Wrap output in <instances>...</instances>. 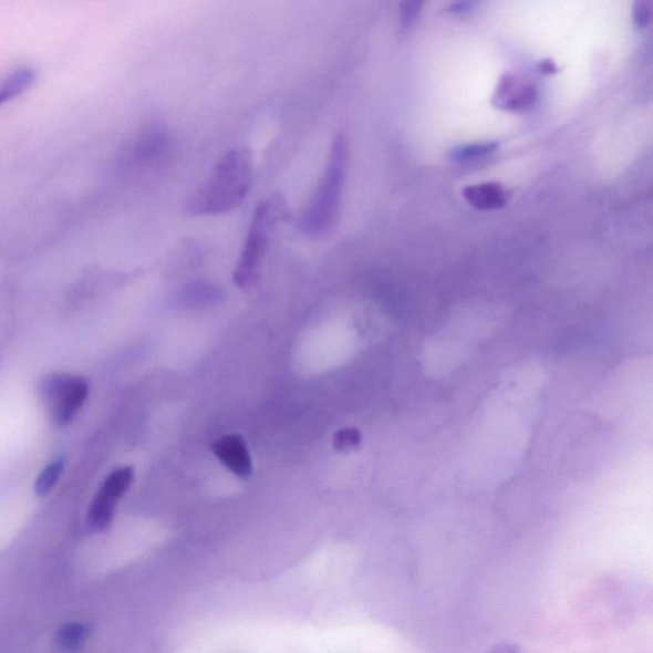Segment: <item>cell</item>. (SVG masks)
<instances>
[{"instance_id":"obj_1","label":"cell","mask_w":653,"mask_h":653,"mask_svg":"<svg viewBox=\"0 0 653 653\" xmlns=\"http://www.w3.org/2000/svg\"><path fill=\"white\" fill-rule=\"evenodd\" d=\"M253 180V158L246 147L231 148L190 197L187 213L195 216L225 215L245 203Z\"/></svg>"},{"instance_id":"obj_2","label":"cell","mask_w":653,"mask_h":653,"mask_svg":"<svg viewBox=\"0 0 653 653\" xmlns=\"http://www.w3.org/2000/svg\"><path fill=\"white\" fill-rule=\"evenodd\" d=\"M349 169V141L340 134L332 142L329 160L315 194L300 219L309 237H323L338 224Z\"/></svg>"},{"instance_id":"obj_3","label":"cell","mask_w":653,"mask_h":653,"mask_svg":"<svg viewBox=\"0 0 653 653\" xmlns=\"http://www.w3.org/2000/svg\"><path fill=\"white\" fill-rule=\"evenodd\" d=\"M282 216L280 203L262 200L259 203L249 224L245 247H242L239 262L234 272V281L239 288H247L253 282L267 253L274 224Z\"/></svg>"},{"instance_id":"obj_4","label":"cell","mask_w":653,"mask_h":653,"mask_svg":"<svg viewBox=\"0 0 653 653\" xmlns=\"http://www.w3.org/2000/svg\"><path fill=\"white\" fill-rule=\"evenodd\" d=\"M39 395L56 425L69 424L89 395V383L81 376L54 374L41 381Z\"/></svg>"},{"instance_id":"obj_5","label":"cell","mask_w":653,"mask_h":653,"mask_svg":"<svg viewBox=\"0 0 653 653\" xmlns=\"http://www.w3.org/2000/svg\"><path fill=\"white\" fill-rule=\"evenodd\" d=\"M133 476L132 467L120 468L107 476L90 508L89 522L92 529L100 531L111 525L116 504L129 489Z\"/></svg>"},{"instance_id":"obj_6","label":"cell","mask_w":653,"mask_h":653,"mask_svg":"<svg viewBox=\"0 0 653 653\" xmlns=\"http://www.w3.org/2000/svg\"><path fill=\"white\" fill-rule=\"evenodd\" d=\"M536 99L538 90L532 80L521 74H505L499 81L493 104L501 111L525 112L536 103Z\"/></svg>"},{"instance_id":"obj_7","label":"cell","mask_w":653,"mask_h":653,"mask_svg":"<svg viewBox=\"0 0 653 653\" xmlns=\"http://www.w3.org/2000/svg\"><path fill=\"white\" fill-rule=\"evenodd\" d=\"M170 136L160 128H148L134 141L129 160L134 165L155 166L162 163L170 151Z\"/></svg>"},{"instance_id":"obj_8","label":"cell","mask_w":653,"mask_h":653,"mask_svg":"<svg viewBox=\"0 0 653 653\" xmlns=\"http://www.w3.org/2000/svg\"><path fill=\"white\" fill-rule=\"evenodd\" d=\"M213 452L229 470L239 477L252 475V459L240 435H225L213 445Z\"/></svg>"},{"instance_id":"obj_9","label":"cell","mask_w":653,"mask_h":653,"mask_svg":"<svg viewBox=\"0 0 653 653\" xmlns=\"http://www.w3.org/2000/svg\"><path fill=\"white\" fill-rule=\"evenodd\" d=\"M463 196L468 205L480 211L504 208L510 198L509 191L498 183H481L466 187Z\"/></svg>"},{"instance_id":"obj_10","label":"cell","mask_w":653,"mask_h":653,"mask_svg":"<svg viewBox=\"0 0 653 653\" xmlns=\"http://www.w3.org/2000/svg\"><path fill=\"white\" fill-rule=\"evenodd\" d=\"M38 80V73L30 66H22L0 80V106L13 102L29 91Z\"/></svg>"},{"instance_id":"obj_11","label":"cell","mask_w":653,"mask_h":653,"mask_svg":"<svg viewBox=\"0 0 653 653\" xmlns=\"http://www.w3.org/2000/svg\"><path fill=\"white\" fill-rule=\"evenodd\" d=\"M89 638V630L80 623L64 625L58 633V644L66 652H74L82 647Z\"/></svg>"},{"instance_id":"obj_12","label":"cell","mask_w":653,"mask_h":653,"mask_svg":"<svg viewBox=\"0 0 653 653\" xmlns=\"http://www.w3.org/2000/svg\"><path fill=\"white\" fill-rule=\"evenodd\" d=\"M64 459L56 458L53 463H50L43 471L38 476L35 483V493L39 497H45L50 491L53 490L58 480L63 473Z\"/></svg>"},{"instance_id":"obj_13","label":"cell","mask_w":653,"mask_h":653,"mask_svg":"<svg viewBox=\"0 0 653 653\" xmlns=\"http://www.w3.org/2000/svg\"><path fill=\"white\" fill-rule=\"evenodd\" d=\"M498 147V142H480V144L459 146L452 151L450 158L457 163L475 160L477 157L496 153Z\"/></svg>"},{"instance_id":"obj_14","label":"cell","mask_w":653,"mask_h":653,"mask_svg":"<svg viewBox=\"0 0 653 653\" xmlns=\"http://www.w3.org/2000/svg\"><path fill=\"white\" fill-rule=\"evenodd\" d=\"M362 437L360 433L353 428H346L338 432L336 437L333 439V446L338 450H348L360 445Z\"/></svg>"},{"instance_id":"obj_15","label":"cell","mask_w":653,"mask_h":653,"mask_svg":"<svg viewBox=\"0 0 653 653\" xmlns=\"http://www.w3.org/2000/svg\"><path fill=\"white\" fill-rule=\"evenodd\" d=\"M422 3H405L401 6V23L402 28L410 29L417 19L422 10Z\"/></svg>"},{"instance_id":"obj_16","label":"cell","mask_w":653,"mask_h":653,"mask_svg":"<svg viewBox=\"0 0 653 653\" xmlns=\"http://www.w3.org/2000/svg\"><path fill=\"white\" fill-rule=\"evenodd\" d=\"M633 21L639 29H646L651 21V8L646 2H639L633 8Z\"/></svg>"},{"instance_id":"obj_17","label":"cell","mask_w":653,"mask_h":653,"mask_svg":"<svg viewBox=\"0 0 653 653\" xmlns=\"http://www.w3.org/2000/svg\"><path fill=\"white\" fill-rule=\"evenodd\" d=\"M488 653H521V647L515 643H500Z\"/></svg>"},{"instance_id":"obj_18","label":"cell","mask_w":653,"mask_h":653,"mask_svg":"<svg viewBox=\"0 0 653 653\" xmlns=\"http://www.w3.org/2000/svg\"><path fill=\"white\" fill-rule=\"evenodd\" d=\"M539 71L543 74L557 73L558 66L554 62L546 60L539 63Z\"/></svg>"},{"instance_id":"obj_19","label":"cell","mask_w":653,"mask_h":653,"mask_svg":"<svg viewBox=\"0 0 653 653\" xmlns=\"http://www.w3.org/2000/svg\"><path fill=\"white\" fill-rule=\"evenodd\" d=\"M474 3H456L454 6H452V12H456V13H464V12H468L471 10V8L474 7Z\"/></svg>"}]
</instances>
